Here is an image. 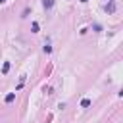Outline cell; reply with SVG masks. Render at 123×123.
I'll list each match as a JSON object with an SVG mask.
<instances>
[{"label": "cell", "instance_id": "obj_1", "mask_svg": "<svg viewBox=\"0 0 123 123\" xmlns=\"http://www.w3.org/2000/svg\"><path fill=\"white\" fill-rule=\"evenodd\" d=\"M42 6H44V10H50L54 6V0H42Z\"/></svg>", "mask_w": 123, "mask_h": 123}, {"label": "cell", "instance_id": "obj_2", "mask_svg": "<svg viewBox=\"0 0 123 123\" xmlns=\"http://www.w3.org/2000/svg\"><path fill=\"white\" fill-rule=\"evenodd\" d=\"M4 100H6L8 104H10V102H13V100H15V92H10V94H6V98H4Z\"/></svg>", "mask_w": 123, "mask_h": 123}, {"label": "cell", "instance_id": "obj_3", "mask_svg": "<svg viewBox=\"0 0 123 123\" xmlns=\"http://www.w3.org/2000/svg\"><path fill=\"white\" fill-rule=\"evenodd\" d=\"M106 12H108V13H113V12H115V4L111 2L110 6H106Z\"/></svg>", "mask_w": 123, "mask_h": 123}, {"label": "cell", "instance_id": "obj_4", "mask_svg": "<svg viewBox=\"0 0 123 123\" xmlns=\"http://www.w3.org/2000/svg\"><path fill=\"white\" fill-rule=\"evenodd\" d=\"M88 106H90V100L88 98H83L81 100V108H88Z\"/></svg>", "mask_w": 123, "mask_h": 123}, {"label": "cell", "instance_id": "obj_5", "mask_svg": "<svg viewBox=\"0 0 123 123\" xmlns=\"http://www.w3.org/2000/svg\"><path fill=\"white\" fill-rule=\"evenodd\" d=\"M31 29H33V33H38V23H37V21H33V25H31Z\"/></svg>", "mask_w": 123, "mask_h": 123}, {"label": "cell", "instance_id": "obj_6", "mask_svg": "<svg viewBox=\"0 0 123 123\" xmlns=\"http://www.w3.org/2000/svg\"><path fill=\"white\" fill-rule=\"evenodd\" d=\"M8 71H10V62H6L4 67H2V73H8Z\"/></svg>", "mask_w": 123, "mask_h": 123}, {"label": "cell", "instance_id": "obj_7", "mask_svg": "<svg viewBox=\"0 0 123 123\" xmlns=\"http://www.w3.org/2000/svg\"><path fill=\"white\" fill-rule=\"evenodd\" d=\"M2 2H6V0H0V4H2Z\"/></svg>", "mask_w": 123, "mask_h": 123}, {"label": "cell", "instance_id": "obj_8", "mask_svg": "<svg viewBox=\"0 0 123 123\" xmlns=\"http://www.w3.org/2000/svg\"><path fill=\"white\" fill-rule=\"evenodd\" d=\"M81 2H86V0H81Z\"/></svg>", "mask_w": 123, "mask_h": 123}]
</instances>
